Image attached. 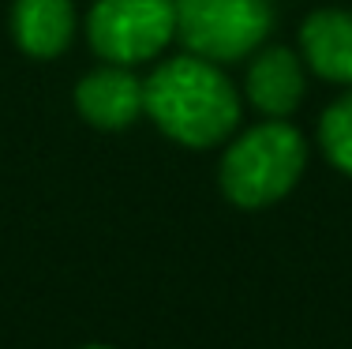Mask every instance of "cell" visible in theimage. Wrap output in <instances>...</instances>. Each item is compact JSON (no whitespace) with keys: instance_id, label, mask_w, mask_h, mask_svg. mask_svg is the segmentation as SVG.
Segmentation results:
<instances>
[{"instance_id":"obj_5","label":"cell","mask_w":352,"mask_h":349,"mask_svg":"<svg viewBox=\"0 0 352 349\" xmlns=\"http://www.w3.org/2000/svg\"><path fill=\"white\" fill-rule=\"evenodd\" d=\"M75 113L98 131H128L146 113L142 79L124 64H102L75 83Z\"/></svg>"},{"instance_id":"obj_7","label":"cell","mask_w":352,"mask_h":349,"mask_svg":"<svg viewBox=\"0 0 352 349\" xmlns=\"http://www.w3.org/2000/svg\"><path fill=\"white\" fill-rule=\"evenodd\" d=\"M300 56L318 79L352 87V12L315 8L300 23Z\"/></svg>"},{"instance_id":"obj_6","label":"cell","mask_w":352,"mask_h":349,"mask_svg":"<svg viewBox=\"0 0 352 349\" xmlns=\"http://www.w3.org/2000/svg\"><path fill=\"white\" fill-rule=\"evenodd\" d=\"M307 90V64L296 49L289 45H263L251 53L248 76H244V98L263 116L285 120L300 109Z\"/></svg>"},{"instance_id":"obj_4","label":"cell","mask_w":352,"mask_h":349,"mask_svg":"<svg viewBox=\"0 0 352 349\" xmlns=\"http://www.w3.org/2000/svg\"><path fill=\"white\" fill-rule=\"evenodd\" d=\"M87 38L109 64H146L176 38V0H98L87 15Z\"/></svg>"},{"instance_id":"obj_8","label":"cell","mask_w":352,"mask_h":349,"mask_svg":"<svg viewBox=\"0 0 352 349\" xmlns=\"http://www.w3.org/2000/svg\"><path fill=\"white\" fill-rule=\"evenodd\" d=\"M79 15L72 0H15L12 4V41L34 61H53L68 53Z\"/></svg>"},{"instance_id":"obj_3","label":"cell","mask_w":352,"mask_h":349,"mask_svg":"<svg viewBox=\"0 0 352 349\" xmlns=\"http://www.w3.org/2000/svg\"><path fill=\"white\" fill-rule=\"evenodd\" d=\"M274 30L270 0H176V38L188 53L236 64L266 45Z\"/></svg>"},{"instance_id":"obj_1","label":"cell","mask_w":352,"mask_h":349,"mask_svg":"<svg viewBox=\"0 0 352 349\" xmlns=\"http://www.w3.org/2000/svg\"><path fill=\"white\" fill-rule=\"evenodd\" d=\"M142 98L154 128L188 151L225 143L240 124V94L225 68L188 49L142 79Z\"/></svg>"},{"instance_id":"obj_10","label":"cell","mask_w":352,"mask_h":349,"mask_svg":"<svg viewBox=\"0 0 352 349\" xmlns=\"http://www.w3.org/2000/svg\"><path fill=\"white\" fill-rule=\"evenodd\" d=\"M82 349H113V346H82Z\"/></svg>"},{"instance_id":"obj_2","label":"cell","mask_w":352,"mask_h":349,"mask_svg":"<svg viewBox=\"0 0 352 349\" xmlns=\"http://www.w3.org/2000/svg\"><path fill=\"white\" fill-rule=\"evenodd\" d=\"M307 169V139L289 120L266 116L244 128L221 154L217 184L221 195L240 211H263L285 199Z\"/></svg>"},{"instance_id":"obj_9","label":"cell","mask_w":352,"mask_h":349,"mask_svg":"<svg viewBox=\"0 0 352 349\" xmlns=\"http://www.w3.org/2000/svg\"><path fill=\"white\" fill-rule=\"evenodd\" d=\"M318 147L333 169L352 177V90L330 102L326 113L318 116Z\"/></svg>"}]
</instances>
